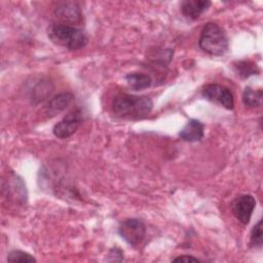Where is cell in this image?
Instances as JSON below:
<instances>
[{"mask_svg": "<svg viewBox=\"0 0 263 263\" xmlns=\"http://www.w3.org/2000/svg\"><path fill=\"white\" fill-rule=\"evenodd\" d=\"M7 196L10 200H14L16 202H21L22 204L27 201V190L26 185L23 180L14 174L8 176L7 180Z\"/></svg>", "mask_w": 263, "mask_h": 263, "instance_id": "cell-9", "label": "cell"}, {"mask_svg": "<svg viewBox=\"0 0 263 263\" xmlns=\"http://www.w3.org/2000/svg\"><path fill=\"white\" fill-rule=\"evenodd\" d=\"M201 96L205 100L217 103L225 109L232 110L234 107L233 95L231 90L224 85L218 83L206 84L201 90Z\"/></svg>", "mask_w": 263, "mask_h": 263, "instance_id": "cell-5", "label": "cell"}, {"mask_svg": "<svg viewBox=\"0 0 263 263\" xmlns=\"http://www.w3.org/2000/svg\"><path fill=\"white\" fill-rule=\"evenodd\" d=\"M115 116L126 119H143L147 117L152 109L153 102L145 96H135L124 92L117 93L111 103Z\"/></svg>", "mask_w": 263, "mask_h": 263, "instance_id": "cell-1", "label": "cell"}, {"mask_svg": "<svg viewBox=\"0 0 263 263\" xmlns=\"http://www.w3.org/2000/svg\"><path fill=\"white\" fill-rule=\"evenodd\" d=\"M54 15L58 18V23L74 27L82 21V12L76 2L60 3L54 9Z\"/></svg>", "mask_w": 263, "mask_h": 263, "instance_id": "cell-8", "label": "cell"}, {"mask_svg": "<svg viewBox=\"0 0 263 263\" xmlns=\"http://www.w3.org/2000/svg\"><path fill=\"white\" fill-rule=\"evenodd\" d=\"M47 35L53 44L69 50H79L88 43V37L82 29L61 23L49 25Z\"/></svg>", "mask_w": 263, "mask_h": 263, "instance_id": "cell-2", "label": "cell"}, {"mask_svg": "<svg viewBox=\"0 0 263 263\" xmlns=\"http://www.w3.org/2000/svg\"><path fill=\"white\" fill-rule=\"evenodd\" d=\"M212 2L209 0H184L181 2V12L189 20H197L208 10Z\"/></svg>", "mask_w": 263, "mask_h": 263, "instance_id": "cell-10", "label": "cell"}, {"mask_svg": "<svg viewBox=\"0 0 263 263\" xmlns=\"http://www.w3.org/2000/svg\"><path fill=\"white\" fill-rule=\"evenodd\" d=\"M117 232L129 246L138 247L146 236V225L140 219L128 218L120 222Z\"/></svg>", "mask_w": 263, "mask_h": 263, "instance_id": "cell-4", "label": "cell"}, {"mask_svg": "<svg viewBox=\"0 0 263 263\" xmlns=\"http://www.w3.org/2000/svg\"><path fill=\"white\" fill-rule=\"evenodd\" d=\"M256 205V200L251 194H240L231 202V211L234 217L242 225H248Z\"/></svg>", "mask_w": 263, "mask_h": 263, "instance_id": "cell-7", "label": "cell"}, {"mask_svg": "<svg viewBox=\"0 0 263 263\" xmlns=\"http://www.w3.org/2000/svg\"><path fill=\"white\" fill-rule=\"evenodd\" d=\"M8 262H20V263H29L36 262L37 260L27 252L21 250H13L7 256Z\"/></svg>", "mask_w": 263, "mask_h": 263, "instance_id": "cell-16", "label": "cell"}, {"mask_svg": "<svg viewBox=\"0 0 263 263\" xmlns=\"http://www.w3.org/2000/svg\"><path fill=\"white\" fill-rule=\"evenodd\" d=\"M174 262H198L199 259L192 257V256H188V255H184V256H180V257H176L173 259Z\"/></svg>", "mask_w": 263, "mask_h": 263, "instance_id": "cell-18", "label": "cell"}, {"mask_svg": "<svg viewBox=\"0 0 263 263\" xmlns=\"http://www.w3.org/2000/svg\"><path fill=\"white\" fill-rule=\"evenodd\" d=\"M263 93L261 89H253L252 87H246L242 92V103L245 106L255 108L262 105Z\"/></svg>", "mask_w": 263, "mask_h": 263, "instance_id": "cell-14", "label": "cell"}, {"mask_svg": "<svg viewBox=\"0 0 263 263\" xmlns=\"http://www.w3.org/2000/svg\"><path fill=\"white\" fill-rule=\"evenodd\" d=\"M125 80L134 90H142L151 86L152 78L145 73L132 72L125 75Z\"/></svg>", "mask_w": 263, "mask_h": 263, "instance_id": "cell-13", "label": "cell"}, {"mask_svg": "<svg viewBox=\"0 0 263 263\" xmlns=\"http://www.w3.org/2000/svg\"><path fill=\"white\" fill-rule=\"evenodd\" d=\"M74 96L71 92H61L51 98L46 106L48 116H54L64 111L72 103Z\"/></svg>", "mask_w": 263, "mask_h": 263, "instance_id": "cell-12", "label": "cell"}, {"mask_svg": "<svg viewBox=\"0 0 263 263\" xmlns=\"http://www.w3.org/2000/svg\"><path fill=\"white\" fill-rule=\"evenodd\" d=\"M199 48L210 55H223L228 50V38L225 31L218 24L210 22L205 24L198 39Z\"/></svg>", "mask_w": 263, "mask_h": 263, "instance_id": "cell-3", "label": "cell"}, {"mask_svg": "<svg viewBox=\"0 0 263 263\" xmlns=\"http://www.w3.org/2000/svg\"><path fill=\"white\" fill-rule=\"evenodd\" d=\"M250 246L260 249L262 247V220H259L253 227L250 237Z\"/></svg>", "mask_w": 263, "mask_h": 263, "instance_id": "cell-17", "label": "cell"}, {"mask_svg": "<svg viewBox=\"0 0 263 263\" xmlns=\"http://www.w3.org/2000/svg\"><path fill=\"white\" fill-rule=\"evenodd\" d=\"M204 125L197 119H190L179 132V137L186 142H197L203 138Z\"/></svg>", "mask_w": 263, "mask_h": 263, "instance_id": "cell-11", "label": "cell"}, {"mask_svg": "<svg viewBox=\"0 0 263 263\" xmlns=\"http://www.w3.org/2000/svg\"><path fill=\"white\" fill-rule=\"evenodd\" d=\"M82 123V114L79 109L72 110L62 120L54 124L53 135L59 139H67L75 134Z\"/></svg>", "mask_w": 263, "mask_h": 263, "instance_id": "cell-6", "label": "cell"}, {"mask_svg": "<svg viewBox=\"0 0 263 263\" xmlns=\"http://www.w3.org/2000/svg\"><path fill=\"white\" fill-rule=\"evenodd\" d=\"M234 71L241 78H248L252 75H257L260 70L256 64L250 61H239L234 63Z\"/></svg>", "mask_w": 263, "mask_h": 263, "instance_id": "cell-15", "label": "cell"}]
</instances>
